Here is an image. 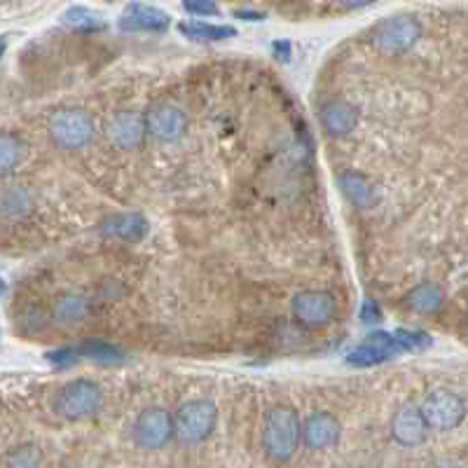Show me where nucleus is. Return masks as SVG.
Returning <instances> with one entry per match:
<instances>
[{"instance_id": "23", "label": "nucleus", "mask_w": 468, "mask_h": 468, "mask_svg": "<svg viewBox=\"0 0 468 468\" xmlns=\"http://www.w3.org/2000/svg\"><path fill=\"white\" fill-rule=\"evenodd\" d=\"M63 24L75 31H103L106 28V22L103 17H99L96 12H92L90 7H83V5H75L71 10H66L63 15Z\"/></svg>"}, {"instance_id": "19", "label": "nucleus", "mask_w": 468, "mask_h": 468, "mask_svg": "<svg viewBox=\"0 0 468 468\" xmlns=\"http://www.w3.org/2000/svg\"><path fill=\"white\" fill-rule=\"evenodd\" d=\"M179 31L190 40L197 43H216V40H228L237 35L232 26H218V24H204V22H180Z\"/></svg>"}, {"instance_id": "15", "label": "nucleus", "mask_w": 468, "mask_h": 468, "mask_svg": "<svg viewBox=\"0 0 468 468\" xmlns=\"http://www.w3.org/2000/svg\"><path fill=\"white\" fill-rule=\"evenodd\" d=\"M358 122V111L346 101H330L321 111V124L330 136H346Z\"/></svg>"}, {"instance_id": "28", "label": "nucleus", "mask_w": 468, "mask_h": 468, "mask_svg": "<svg viewBox=\"0 0 468 468\" xmlns=\"http://www.w3.org/2000/svg\"><path fill=\"white\" fill-rule=\"evenodd\" d=\"M47 358H50V363H54L56 368H71L73 363H78L80 351L78 346H63V349L52 351Z\"/></svg>"}, {"instance_id": "1", "label": "nucleus", "mask_w": 468, "mask_h": 468, "mask_svg": "<svg viewBox=\"0 0 468 468\" xmlns=\"http://www.w3.org/2000/svg\"><path fill=\"white\" fill-rule=\"evenodd\" d=\"M300 419H297L293 407H274L268 414V426H265V447L268 454L277 462H286L293 457L300 443Z\"/></svg>"}, {"instance_id": "7", "label": "nucleus", "mask_w": 468, "mask_h": 468, "mask_svg": "<svg viewBox=\"0 0 468 468\" xmlns=\"http://www.w3.org/2000/svg\"><path fill=\"white\" fill-rule=\"evenodd\" d=\"M173 435V419L164 407H148L136 417L134 441L143 450H160Z\"/></svg>"}, {"instance_id": "22", "label": "nucleus", "mask_w": 468, "mask_h": 468, "mask_svg": "<svg viewBox=\"0 0 468 468\" xmlns=\"http://www.w3.org/2000/svg\"><path fill=\"white\" fill-rule=\"evenodd\" d=\"M80 356L92 358L94 363H101V366H115V363H122L124 351L117 349L115 345H108L103 340H87L83 345H78Z\"/></svg>"}, {"instance_id": "12", "label": "nucleus", "mask_w": 468, "mask_h": 468, "mask_svg": "<svg viewBox=\"0 0 468 468\" xmlns=\"http://www.w3.org/2000/svg\"><path fill=\"white\" fill-rule=\"evenodd\" d=\"M302 438L312 450H328L340 441V422L328 413H314L305 419Z\"/></svg>"}, {"instance_id": "6", "label": "nucleus", "mask_w": 468, "mask_h": 468, "mask_svg": "<svg viewBox=\"0 0 468 468\" xmlns=\"http://www.w3.org/2000/svg\"><path fill=\"white\" fill-rule=\"evenodd\" d=\"M419 410H422L424 419L429 424V429L435 431H452L462 424L463 414H466L462 398L447 389L431 391Z\"/></svg>"}, {"instance_id": "29", "label": "nucleus", "mask_w": 468, "mask_h": 468, "mask_svg": "<svg viewBox=\"0 0 468 468\" xmlns=\"http://www.w3.org/2000/svg\"><path fill=\"white\" fill-rule=\"evenodd\" d=\"M361 321L366 326H377L382 324V309H379L377 302L366 300L361 305Z\"/></svg>"}, {"instance_id": "5", "label": "nucleus", "mask_w": 468, "mask_h": 468, "mask_svg": "<svg viewBox=\"0 0 468 468\" xmlns=\"http://www.w3.org/2000/svg\"><path fill=\"white\" fill-rule=\"evenodd\" d=\"M422 34V26L410 15H398V17H389L375 28L373 43L377 50L396 54V52H405L414 45Z\"/></svg>"}, {"instance_id": "30", "label": "nucleus", "mask_w": 468, "mask_h": 468, "mask_svg": "<svg viewBox=\"0 0 468 468\" xmlns=\"http://www.w3.org/2000/svg\"><path fill=\"white\" fill-rule=\"evenodd\" d=\"M22 324L26 330H40L43 326H45V314L40 312L38 307H31L28 312H24Z\"/></svg>"}, {"instance_id": "24", "label": "nucleus", "mask_w": 468, "mask_h": 468, "mask_svg": "<svg viewBox=\"0 0 468 468\" xmlns=\"http://www.w3.org/2000/svg\"><path fill=\"white\" fill-rule=\"evenodd\" d=\"M43 454L35 445H19L5 457L7 468H40Z\"/></svg>"}, {"instance_id": "3", "label": "nucleus", "mask_w": 468, "mask_h": 468, "mask_svg": "<svg viewBox=\"0 0 468 468\" xmlns=\"http://www.w3.org/2000/svg\"><path fill=\"white\" fill-rule=\"evenodd\" d=\"M50 136L56 145H62L66 151H78L90 143L94 136V120L90 112L80 108H66L52 115L50 120Z\"/></svg>"}, {"instance_id": "34", "label": "nucleus", "mask_w": 468, "mask_h": 468, "mask_svg": "<svg viewBox=\"0 0 468 468\" xmlns=\"http://www.w3.org/2000/svg\"><path fill=\"white\" fill-rule=\"evenodd\" d=\"M3 52H5V40H0V56H3Z\"/></svg>"}, {"instance_id": "13", "label": "nucleus", "mask_w": 468, "mask_h": 468, "mask_svg": "<svg viewBox=\"0 0 468 468\" xmlns=\"http://www.w3.org/2000/svg\"><path fill=\"white\" fill-rule=\"evenodd\" d=\"M391 429H394V438H396L401 445L414 447V445H419V443H424L429 424H426V419H424V414L419 407L405 405L401 413L394 417Z\"/></svg>"}, {"instance_id": "25", "label": "nucleus", "mask_w": 468, "mask_h": 468, "mask_svg": "<svg viewBox=\"0 0 468 468\" xmlns=\"http://www.w3.org/2000/svg\"><path fill=\"white\" fill-rule=\"evenodd\" d=\"M19 160H22V145H19V141L12 139V136H0V171L17 167Z\"/></svg>"}, {"instance_id": "20", "label": "nucleus", "mask_w": 468, "mask_h": 468, "mask_svg": "<svg viewBox=\"0 0 468 468\" xmlns=\"http://www.w3.org/2000/svg\"><path fill=\"white\" fill-rule=\"evenodd\" d=\"M407 307L413 312L431 314L443 307V290L435 284H422L407 293Z\"/></svg>"}, {"instance_id": "14", "label": "nucleus", "mask_w": 468, "mask_h": 468, "mask_svg": "<svg viewBox=\"0 0 468 468\" xmlns=\"http://www.w3.org/2000/svg\"><path fill=\"white\" fill-rule=\"evenodd\" d=\"M151 225L141 213H117L103 220L101 225V232L111 237V239H122V241H139L148 234Z\"/></svg>"}, {"instance_id": "31", "label": "nucleus", "mask_w": 468, "mask_h": 468, "mask_svg": "<svg viewBox=\"0 0 468 468\" xmlns=\"http://www.w3.org/2000/svg\"><path fill=\"white\" fill-rule=\"evenodd\" d=\"M272 50H274V56H277L279 62H288L290 59V43H286V40H277V43H272Z\"/></svg>"}, {"instance_id": "18", "label": "nucleus", "mask_w": 468, "mask_h": 468, "mask_svg": "<svg viewBox=\"0 0 468 468\" xmlns=\"http://www.w3.org/2000/svg\"><path fill=\"white\" fill-rule=\"evenodd\" d=\"M394 354H396V349H391V346L379 345V342H373V340H366L363 345H358L356 349H351V354L346 356V363L354 366V368H370V366L389 361Z\"/></svg>"}, {"instance_id": "33", "label": "nucleus", "mask_w": 468, "mask_h": 468, "mask_svg": "<svg viewBox=\"0 0 468 468\" xmlns=\"http://www.w3.org/2000/svg\"><path fill=\"white\" fill-rule=\"evenodd\" d=\"M346 7H363V5H370L373 0H342Z\"/></svg>"}, {"instance_id": "4", "label": "nucleus", "mask_w": 468, "mask_h": 468, "mask_svg": "<svg viewBox=\"0 0 468 468\" xmlns=\"http://www.w3.org/2000/svg\"><path fill=\"white\" fill-rule=\"evenodd\" d=\"M101 403H103V394H101L99 385H94L90 379H75L59 391L56 413L63 419L78 422V419H87L99 413Z\"/></svg>"}, {"instance_id": "10", "label": "nucleus", "mask_w": 468, "mask_h": 468, "mask_svg": "<svg viewBox=\"0 0 468 468\" xmlns=\"http://www.w3.org/2000/svg\"><path fill=\"white\" fill-rule=\"evenodd\" d=\"M145 134H148V124L141 115L132 111L117 112L111 122L106 124V136L115 148L120 151H134L143 143Z\"/></svg>"}, {"instance_id": "27", "label": "nucleus", "mask_w": 468, "mask_h": 468, "mask_svg": "<svg viewBox=\"0 0 468 468\" xmlns=\"http://www.w3.org/2000/svg\"><path fill=\"white\" fill-rule=\"evenodd\" d=\"M183 7L185 12L197 15V17H216V15H220L213 0H183Z\"/></svg>"}, {"instance_id": "26", "label": "nucleus", "mask_w": 468, "mask_h": 468, "mask_svg": "<svg viewBox=\"0 0 468 468\" xmlns=\"http://www.w3.org/2000/svg\"><path fill=\"white\" fill-rule=\"evenodd\" d=\"M394 340H396L398 349H426L431 345V337L424 333H417V330H396L394 333Z\"/></svg>"}, {"instance_id": "11", "label": "nucleus", "mask_w": 468, "mask_h": 468, "mask_svg": "<svg viewBox=\"0 0 468 468\" xmlns=\"http://www.w3.org/2000/svg\"><path fill=\"white\" fill-rule=\"evenodd\" d=\"M293 314L297 317L300 324L307 326H324L328 324L335 314V300L328 293L321 290H307V293H297L293 297Z\"/></svg>"}, {"instance_id": "8", "label": "nucleus", "mask_w": 468, "mask_h": 468, "mask_svg": "<svg viewBox=\"0 0 468 468\" xmlns=\"http://www.w3.org/2000/svg\"><path fill=\"white\" fill-rule=\"evenodd\" d=\"M145 124H148V134L152 139L162 141V143H173V141H179L185 134L188 117H185V112L179 106L160 103V106L151 108Z\"/></svg>"}, {"instance_id": "17", "label": "nucleus", "mask_w": 468, "mask_h": 468, "mask_svg": "<svg viewBox=\"0 0 468 468\" xmlns=\"http://www.w3.org/2000/svg\"><path fill=\"white\" fill-rule=\"evenodd\" d=\"M90 300L84 296H80V293H66V296H62L54 302V309H52L56 321L63 326L80 324V321H84V318L90 317Z\"/></svg>"}, {"instance_id": "2", "label": "nucleus", "mask_w": 468, "mask_h": 468, "mask_svg": "<svg viewBox=\"0 0 468 468\" xmlns=\"http://www.w3.org/2000/svg\"><path fill=\"white\" fill-rule=\"evenodd\" d=\"M216 426V405L211 401H188L173 419V434L183 445H197L209 438Z\"/></svg>"}, {"instance_id": "32", "label": "nucleus", "mask_w": 468, "mask_h": 468, "mask_svg": "<svg viewBox=\"0 0 468 468\" xmlns=\"http://www.w3.org/2000/svg\"><path fill=\"white\" fill-rule=\"evenodd\" d=\"M237 17L239 19H251V22H258V19H262L265 15H260V12H251V10H239L237 12Z\"/></svg>"}, {"instance_id": "35", "label": "nucleus", "mask_w": 468, "mask_h": 468, "mask_svg": "<svg viewBox=\"0 0 468 468\" xmlns=\"http://www.w3.org/2000/svg\"><path fill=\"white\" fill-rule=\"evenodd\" d=\"M3 290H5V284H3V281H0V296H3Z\"/></svg>"}, {"instance_id": "16", "label": "nucleus", "mask_w": 468, "mask_h": 468, "mask_svg": "<svg viewBox=\"0 0 468 468\" xmlns=\"http://www.w3.org/2000/svg\"><path fill=\"white\" fill-rule=\"evenodd\" d=\"M340 188H342V192H345L346 200L361 209L375 207V201H377V192H375L373 183H370V180L358 171L342 173Z\"/></svg>"}, {"instance_id": "21", "label": "nucleus", "mask_w": 468, "mask_h": 468, "mask_svg": "<svg viewBox=\"0 0 468 468\" xmlns=\"http://www.w3.org/2000/svg\"><path fill=\"white\" fill-rule=\"evenodd\" d=\"M28 211H31V195L26 190L10 188L0 192V218L17 220V218L28 216Z\"/></svg>"}, {"instance_id": "9", "label": "nucleus", "mask_w": 468, "mask_h": 468, "mask_svg": "<svg viewBox=\"0 0 468 468\" xmlns=\"http://www.w3.org/2000/svg\"><path fill=\"white\" fill-rule=\"evenodd\" d=\"M117 26L127 31V34H160V31H167L171 26V19L164 10L152 5H143V3H132V5L124 7V12L120 15V22Z\"/></svg>"}]
</instances>
